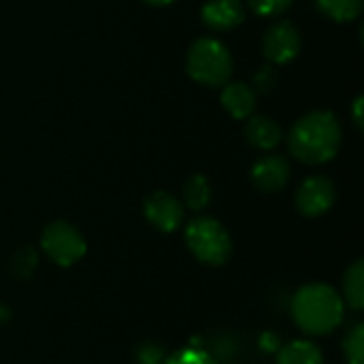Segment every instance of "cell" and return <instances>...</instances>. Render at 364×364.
Returning <instances> with one entry per match:
<instances>
[{"mask_svg":"<svg viewBox=\"0 0 364 364\" xmlns=\"http://www.w3.org/2000/svg\"><path fill=\"white\" fill-rule=\"evenodd\" d=\"M164 364H220L205 348L200 346H186L175 350L166 356Z\"/></svg>","mask_w":364,"mask_h":364,"instance_id":"cell-19","label":"cell"},{"mask_svg":"<svg viewBox=\"0 0 364 364\" xmlns=\"http://www.w3.org/2000/svg\"><path fill=\"white\" fill-rule=\"evenodd\" d=\"M277 85V70L273 64H264L254 73V92L260 94H271Z\"/></svg>","mask_w":364,"mask_h":364,"instance_id":"cell-22","label":"cell"},{"mask_svg":"<svg viewBox=\"0 0 364 364\" xmlns=\"http://www.w3.org/2000/svg\"><path fill=\"white\" fill-rule=\"evenodd\" d=\"M134 360H136V364H164L166 354H164V348L160 343L145 341L134 350Z\"/></svg>","mask_w":364,"mask_h":364,"instance_id":"cell-21","label":"cell"},{"mask_svg":"<svg viewBox=\"0 0 364 364\" xmlns=\"http://www.w3.org/2000/svg\"><path fill=\"white\" fill-rule=\"evenodd\" d=\"M222 107L235 117V119H247L250 115H254L256 109V92L252 85L243 83V81H228L222 85Z\"/></svg>","mask_w":364,"mask_h":364,"instance_id":"cell-11","label":"cell"},{"mask_svg":"<svg viewBox=\"0 0 364 364\" xmlns=\"http://www.w3.org/2000/svg\"><path fill=\"white\" fill-rule=\"evenodd\" d=\"M143 213L147 218V222L160 230V232H175L181 222H183V213L186 207L181 205V200L177 196H173L171 192L164 190H156L151 192L145 203H143Z\"/></svg>","mask_w":364,"mask_h":364,"instance_id":"cell-8","label":"cell"},{"mask_svg":"<svg viewBox=\"0 0 364 364\" xmlns=\"http://www.w3.org/2000/svg\"><path fill=\"white\" fill-rule=\"evenodd\" d=\"M186 245L190 254L207 267H222L232 256V239L222 222L198 215L186 226Z\"/></svg>","mask_w":364,"mask_h":364,"instance_id":"cell-4","label":"cell"},{"mask_svg":"<svg viewBox=\"0 0 364 364\" xmlns=\"http://www.w3.org/2000/svg\"><path fill=\"white\" fill-rule=\"evenodd\" d=\"M341 299L346 303V307H350L352 311H363L364 307V262L356 260L354 264H350V269L343 273V282H341Z\"/></svg>","mask_w":364,"mask_h":364,"instance_id":"cell-14","label":"cell"},{"mask_svg":"<svg viewBox=\"0 0 364 364\" xmlns=\"http://www.w3.org/2000/svg\"><path fill=\"white\" fill-rule=\"evenodd\" d=\"M36 267H38V252L34 247H30V245L19 247L13 254V258H11V273L15 277H19V279L32 277L34 271H36Z\"/></svg>","mask_w":364,"mask_h":364,"instance_id":"cell-18","label":"cell"},{"mask_svg":"<svg viewBox=\"0 0 364 364\" xmlns=\"http://www.w3.org/2000/svg\"><path fill=\"white\" fill-rule=\"evenodd\" d=\"M277 364H324V354L311 339H294L282 343L275 352Z\"/></svg>","mask_w":364,"mask_h":364,"instance_id":"cell-13","label":"cell"},{"mask_svg":"<svg viewBox=\"0 0 364 364\" xmlns=\"http://www.w3.org/2000/svg\"><path fill=\"white\" fill-rule=\"evenodd\" d=\"M262 53L271 64H290L301 53V34L296 26L286 19L275 21L262 38Z\"/></svg>","mask_w":364,"mask_h":364,"instance_id":"cell-7","label":"cell"},{"mask_svg":"<svg viewBox=\"0 0 364 364\" xmlns=\"http://www.w3.org/2000/svg\"><path fill=\"white\" fill-rule=\"evenodd\" d=\"M260 346H262L264 352H277V348L282 346V339H277L273 333H264L260 337Z\"/></svg>","mask_w":364,"mask_h":364,"instance_id":"cell-23","label":"cell"},{"mask_svg":"<svg viewBox=\"0 0 364 364\" xmlns=\"http://www.w3.org/2000/svg\"><path fill=\"white\" fill-rule=\"evenodd\" d=\"M9 320V309L6 307H0V322Z\"/></svg>","mask_w":364,"mask_h":364,"instance_id":"cell-26","label":"cell"},{"mask_svg":"<svg viewBox=\"0 0 364 364\" xmlns=\"http://www.w3.org/2000/svg\"><path fill=\"white\" fill-rule=\"evenodd\" d=\"M337 200V190L335 183L324 177V175H314L307 177L294 196L296 209L305 215V218H322L324 213H328L333 209Z\"/></svg>","mask_w":364,"mask_h":364,"instance_id":"cell-6","label":"cell"},{"mask_svg":"<svg viewBox=\"0 0 364 364\" xmlns=\"http://www.w3.org/2000/svg\"><path fill=\"white\" fill-rule=\"evenodd\" d=\"M354 122H356L358 130H363V96H358L354 100Z\"/></svg>","mask_w":364,"mask_h":364,"instance_id":"cell-24","label":"cell"},{"mask_svg":"<svg viewBox=\"0 0 364 364\" xmlns=\"http://www.w3.org/2000/svg\"><path fill=\"white\" fill-rule=\"evenodd\" d=\"M314 2H316V9L324 17L339 21V23L356 19L363 13L364 4V0H314Z\"/></svg>","mask_w":364,"mask_h":364,"instance_id":"cell-16","label":"cell"},{"mask_svg":"<svg viewBox=\"0 0 364 364\" xmlns=\"http://www.w3.org/2000/svg\"><path fill=\"white\" fill-rule=\"evenodd\" d=\"M247 143L256 149H262V151H271L279 145L282 141V126L269 117V115H250L247 117V124H245V130H243Z\"/></svg>","mask_w":364,"mask_h":364,"instance_id":"cell-12","label":"cell"},{"mask_svg":"<svg viewBox=\"0 0 364 364\" xmlns=\"http://www.w3.org/2000/svg\"><path fill=\"white\" fill-rule=\"evenodd\" d=\"M250 9L260 17H275L292 6V0H247Z\"/></svg>","mask_w":364,"mask_h":364,"instance_id":"cell-20","label":"cell"},{"mask_svg":"<svg viewBox=\"0 0 364 364\" xmlns=\"http://www.w3.org/2000/svg\"><path fill=\"white\" fill-rule=\"evenodd\" d=\"M290 181V164L279 154H269L256 160L252 166V183L260 192H279Z\"/></svg>","mask_w":364,"mask_h":364,"instance_id":"cell-9","label":"cell"},{"mask_svg":"<svg viewBox=\"0 0 364 364\" xmlns=\"http://www.w3.org/2000/svg\"><path fill=\"white\" fill-rule=\"evenodd\" d=\"M346 309L339 290L324 282L305 284L290 299V316L307 337L335 333L346 320Z\"/></svg>","mask_w":364,"mask_h":364,"instance_id":"cell-1","label":"cell"},{"mask_svg":"<svg viewBox=\"0 0 364 364\" xmlns=\"http://www.w3.org/2000/svg\"><path fill=\"white\" fill-rule=\"evenodd\" d=\"M143 2H147L151 6H166V4H173L175 0H143Z\"/></svg>","mask_w":364,"mask_h":364,"instance_id":"cell-25","label":"cell"},{"mask_svg":"<svg viewBox=\"0 0 364 364\" xmlns=\"http://www.w3.org/2000/svg\"><path fill=\"white\" fill-rule=\"evenodd\" d=\"M341 124L331 111H311L303 115L288 134L290 154L303 164H326L341 147Z\"/></svg>","mask_w":364,"mask_h":364,"instance_id":"cell-2","label":"cell"},{"mask_svg":"<svg viewBox=\"0 0 364 364\" xmlns=\"http://www.w3.org/2000/svg\"><path fill=\"white\" fill-rule=\"evenodd\" d=\"M181 198H183V207H188L190 211L194 213H200L209 207L211 203V183L205 175L196 173L192 175L186 183H183V190H181Z\"/></svg>","mask_w":364,"mask_h":364,"instance_id":"cell-15","label":"cell"},{"mask_svg":"<svg viewBox=\"0 0 364 364\" xmlns=\"http://www.w3.org/2000/svg\"><path fill=\"white\" fill-rule=\"evenodd\" d=\"M203 23L211 30H232L245 19L243 0H209L200 11Z\"/></svg>","mask_w":364,"mask_h":364,"instance_id":"cell-10","label":"cell"},{"mask_svg":"<svg viewBox=\"0 0 364 364\" xmlns=\"http://www.w3.org/2000/svg\"><path fill=\"white\" fill-rule=\"evenodd\" d=\"M186 70L190 79L200 85L222 87L232 75V55L222 41L213 36H200L188 49Z\"/></svg>","mask_w":364,"mask_h":364,"instance_id":"cell-3","label":"cell"},{"mask_svg":"<svg viewBox=\"0 0 364 364\" xmlns=\"http://www.w3.org/2000/svg\"><path fill=\"white\" fill-rule=\"evenodd\" d=\"M41 252L55 267H75L87 252V241L77 226L64 220H55L45 226L41 235Z\"/></svg>","mask_w":364,"mask_h":364,"instance_id":"cell-5","label":"cell"},{"mask_svg":"<svg viewBox=\"0 0 364 364\" xmlns=\"http://www.w3.org/2000/svg\"><path fill=\"white\" fill-rule=\"evenodd\" d=\"M343 358L348 364H364V324L354 322L343 337Z\"/></svg>","mask_w":364,"mask_h":364,"instance_id":"cell-17","label":"cell"}]
</instances>
